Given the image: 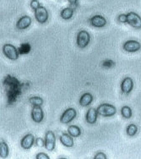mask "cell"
<instances>
[{"label":"cell","instance_id":"obj_24","mask_svg":"<svg viewBox=\"0 0 141 159\" xmlns=\"http://www.w3.org/2000/svg\"><path fill=\"white\" fill-rule=\"evenodd\" d=\"M30 5H31V7L32 8V9L36 11L37 9H39L42 5H41V3L39 1H37V0H32V1H31V3H30Z\"/></svg>","mask_w":141,"mask_h":159},{"label":"cell","instance_id":"obj_16","mask_svg":"<svg viewBox=\"0 0 141 159\" xmlns=\"http://www.w3.org/2000/svg\"><path fill=\"white\" fill-rule=\"evenodd\" d=\"M93 101V96L90 92H86L80 97V105L82 107H87Z\"/></svg>","mask_w":141,"mask_h":159},{"label":"cell","instance_id":"obj_22","mask_svg":"<svg viewBox=\"0 0 141 159\" xmlns=\"http://www.w3.org/2000/svg\"><path fill=\"white\" fill-rule=\"evenodd\" d=\"M29 102L33 106V107H41L43 104L42 98L39 97H32L29 99Z\"/></svg>","mask_w":141,"mask_h":159},{"label":"cell","instance_id":"obj_29","mask_svg":"<svg viewBox=\"0 0 141 159\" xmlns=\"http://www.w3.org/2000/svg\"><path fill=\"white\" fill-rule=\"evenodd\" d=\"M117 20L120 23H127V15L125 14H121L117 17Z\"/></svg>","mask_w":141,"mask_h":159},{"label":"cell","instance_id":"obj_26","mask_svg":"<svg viewBox=\"0 0 141 159\" xmlns=\"http://www.w3.org/2000/svg\"><path fill=\"white\" fill-rule=\"evenodd\" d=\"M36 145H37V147H45V139H42V138H37L36 139Z\"/></svg>","mask_w":141,"mask_h":159},{"label":"cell","instance_id":"obj_9","mask_svg":"<svg viewBox=\"0 0 141 159\" xmlns=\"http://www.w3.org/2000/svg\"><path fill=\"white\" fill-rule=\"evenodd\" d=\"M35 142H36V139L34 137V135L32 134H27V135H25L21 139L20 146H21L23 149L29 150V149H31V147H32Z\"/></svg>","mask_w":141,"mask_h":159},{"label":"cell","instance_id":"obj_13","mask_svg":"<svg viewBox=\"0 0 141 159\" xmlns=\"http://www.w3.org/2000/svg\"><path fill=\"white\" fill-rule=\"evenodd\" d=\"M32 20L30 16H24L19 19V20L16 23V28L19 30H25L31 25Z\"/></svg>","mask_w":141,"mask_h":159},{"label":"cell","instance_id":"obj_27","mask_svg":"<svg viewBox=\"0 0 141 159\" xmlns=\"http://www.w3.org/2000/svg\"><path fill=\"white\" fill-rule=\"evenodd\" d=\"M94 159H108V157H107V155L104 152H99L95 154V157H94Z\"/></svg>","mask_w":141,"mask_h":159},{"label":"cell","instance_id":"obj_5","mask_svg":"<svg viewBox=\"0 0 141 159\" xmlns=\"http://www.w3.org/2000/svg\"><path fill=\"white\" fill-rule=\"evenodd\" d=\"M127 23L135 29H141V17L134 12L127 14Z\"/></svg>","mask_w":141,"mask_h":159},{"label":"cell","instance_id":"obj_3","mask_svg":"<svg viewBox=\"0 0 141 159\" xmlns=\"http://www.w3.org/2000/svg\"><path fill=\"white\" fill-rule=\"evenodd\" d=\"M3 52L7 58L11 60H16L19 58V50L12 44H4L3 46Z\"/></svg>","mask_w":141,"mask_h":159},{"label":"cell","instance_id":"obj_12","mask_svg":"<svg viewBox=\"0 0 141 159\" xmlns=\"http://www.w3.org/2000/svg\"><path fill=\"white\" fill-rule=\"evenodd\" d=\"M44 112L41 107H33L31 110V119L35 123L39 124L43 120Z\"/></svg>","mask_w":141,"mask_h":159},{"label":"cell","instance_id":"obj_15","mask_svg":"<svg viewBox=\"0 0 141 159\" xmlns=\"http://www.w3.org/2000/svg\"><path fill=\"white\" fill-rule=\"evenodd\" d=\"M59 140H60V142H61L65 147L71 148V147H74V139H73V137H72L70 135H68L67 133H63V134L60 135Z\"/></svg>","mask_w":141,"mask_h":159},{"label":"cell","instance_id":"obj_6","mask_svg":"<svg viewBox=\"0 0 141 159\" xmlns=\"http://www.w3.org/2000/svg\"><path fill=\"white\" fill-rule=\"evenodd\" d=\"M56 135L52 130L46 131L45 135V148L49 152H52L55 149Z\"/></svg>","mask_w":141,"mask_h":159},{"label":"cell","instance_id":"obj_20","mask_svg":"<svg viewBox=\"0 0 141 159\" xmlns=\"http://www.w3.org/2000/svg\"><path fill=\"white\" fill-rule=\"evenodd\" d=\"M137 132H138V127L134 124H131V125L127 126V128H126L127 135H129V136H131V137L134 136L137 134Z\"/></svg>","mask_w":141,"mask_h":159},{"label":"cell","instance_id":"obj_17","mask_svg":"<svg viewBox=\"0 0 141 159\" xmlns=\"http://www.w3.org/2000/svg\"><path fill=\"white\" fill-rule=\"evenodd\" d=\"M9 154V148L8 144L5 141H0V157L1 158L5 159L8 157Z\"/></svg>","mask_w":141,"mask_h":159},{"label":"cell","instance_id":"obj_14","mask_svg":"<svg viewBox=\"0 0 141 159\" xmlns=\"http://www.w3.org/2000/svg\"><path fill=\"white\" fill-rule=\"evenodd\" d=\"M97 116H98V113L95 108L94 107H90L88 109L87 113L86 115V122L90 124V125H94L97 120Z\"/></svg>","mask_w":141,"mask_h":159},{"label":"cell","instance_id":"obj_18","mask_svg":"<svg viewBox=\"0 0 141 159\" xmlns=\"http://www.w3.org/2000/svg\"><path fill=\"white\" fill-rule=\"evenodd\" d=\"M68 134L72 137H79L81 135V129L76 125H70L68 128Z\"/></svg>","mask_w":141,"mask_h":159},{"label":"cell","instance_id":"obj_28","mask_svg":"<svg viewBox=\"0 0 141 159\" xmlns=\"http://www.w3.org/2000/svg\"><path fill=\"white\" fill-rule=\"evenodd\" d=\"M36 159H50V157L47 154H46V153L39 152L37 154Z\"/></svg>","mask_w":141,"mask_h":159},{"label":"cell","instance_id":"obj_2","mask_svg":"<svg viewBox=\"0 0 141 159\" xmlns=\"http://www.w3.org/2000/svg\"><path fill=\"white\" fill-rule=\"evenodd\" d=\"M90 41V36L88 31H80L79 33L77 34V46L80 48H85L88 46Z\"/></svg>","mask_w":141,"mask_h":159},{"label":"cell","instance_id":"obj_25","mask_svg":"<svg viewBox=\"0 0 141 159\" xmlns=\"http://www.w3.org/2000/svg\"><path fill=\"white\" fill-rule=\"evenodd\" d=\"M114 65V62L111 59H107L105 60L103 63H102V66L104 68H107V69H109V68L112 67Z\"/></svg>","mask_w":141,"mask_h":159},{"label":"cell","instance_id":"obj_21","mask_svg":"<svg viewBox=\"0 0 141 159\" xmlns=\"http://www.w3.org/2000/svg\"><path fill=\"white\" fill-rule=\"evenodd\" d=\"M121 114L124 119H130L132 117V109L129 106H123L121 108Z\"/></svg>","mask_w":141,"mask_h":159},{"label":"cell","instance_id":"obj_10","mask_svg":"<svg viewBox=\"0 0 141 159\" xmlns=\"http://www.w3.org/2000/svg\"><path fill=\"white\" fill-rule=\"evenodd\" d=\"M89 21L92 26L96 28L104 27L106 24H107V20L105 19V17H103L102 16H100V15H96V16H94L93 17H91L89 20Z\"/></svg>","mask_w":141,"mask_h":159},{"label":"cell","instance_id":"obj_30","mask_svg":"<svg viewBox=\"0 0 141 159\" xmlns=\"http://www.w3.org/2000/svg\"><path fill=\"white\" fill-rule=\"evenodd\" d=\"M58 159H67V158H64V157H61V158H58Z\"/></svg>","mask_w":141,"mask_h":159},{"label":"cell","instance_id":"obj_7","mask_svg":"<svg viewBox=\"0 0 141 159\" xmlns=\"http://www.w3.org/2000/svg\"><path fill=\"white\" fill-rule=\"evenodd\" d=\"M35 18L40 24H44L48 20V11L45 7L41 6L35 11Z\"/></svg>","mask_w":141,"mask_h":159},{"label":"cell","instance_id":"obj_19","mask_svg":"<svg viewBox=\"0 0 141 159\" xmlns=\"http://www.w3.org/2000/svg\"><path fill=\"white\" fill-rule=\"evenodd\" d=\"M74 15V9L72 8H65L61 11L60 16L64 20H69Z\"/></svg>","mask_w":141,"mask_h":159},{"label":"cell","instance_id":"obj_23","mask_svg":"<svg viewBox=\"0 0 141 159\" xmlns=\"http://www.w3.org/2000/svg\"><path fill=\"white\" fill-rule=\"evenodd\" d=\"M31 51V45L29 43H23L19 48V52L20 54H26Z\"/></svg>","mask_w":141,"mask_h":159},{"label":"cell","instance_id":"obj_1","mask_svg":"<svg viewBox=\"0 0 141 159\" xmlns=\"http://www.w3.org/2000/svg\"><path fill=\"white\" fill-rule=\"evenodd\" d=\"M96 111L99 115L102 117H112L115 115V113H117L116 107H114L113 105L109 103H103L99 105Z\"/></svg>","mask_w":141,"mask_h":159},{"label":"cell","instance_id":"obj_11","mask_svg":"<svg viewBox=\"0 0 141 159\" xmlns=\"http://www.w3.org/2000/svg\"><path fill=\"white\" fill-rule=\"evenodd\" d=\"M134 88V80L130 77H126L121 82V91L125 93V94H129L132 92Z\"/></svg>","mask_w":141,"mask_h":159},{"label":"cell","instance_id":"obj_8","mask_svg":"<svg viewBox=\"0 0 141 159\" xmlns=\"http://www.w3.org/2000/svg\"><path fill=\"white\" fill-rule=\"evenodd\" d=\"M141 48L140 43L136 40H129L123 45V48L124 51L128 52H135L139 51Z\"/></svg>","mask_w":141,"mask_h":159},{"label":"cell","instance_id":"obj_4","mask_svg":"<svg viewBox=\"0 0 141 159\" xmlns=\"http://www.w3.org/2000/svg\"><path fill=\"white\" fill-rule=\"evenodd\" d=\"M77 116V111L74 109V107H69L63 113V114L60 117V122L62 124H69L72 122Z\"/></svg>","mask_w":141,"mask_h":159}]
</instances>
